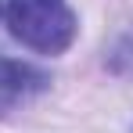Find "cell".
<instances>
[{"instance_id": "6da1fadb", "label": "cell", "mask_w": 133, "mask_h": 133, "mask_svg": "<svg viewBox=\"0 0 133 133\" xmlns=\"http://www.w3.org/2000/svg\"><path fill=\"white\" fill-rule=\"evenodd\" d=\"M11 32L32 50L61 54L76 40V15L65 0H7Z\"/></svg>"}, {"instance_id": "7a4b0ae2", "label": "cell", "mask_w": 133, "mask_h": 133, "mask_svg": "<svg viewBox=\"0 0 133 133\" xmlns=\"http://www.w3.org/2000/svg\"><path fill=\"white\" fill-rule=\"evenodd\" d=\"M50 79H47L40 68L25 65V61H15V58H0V111L7 104H18L25 97L40 94Z\"/></svg>"}]
</instances>
